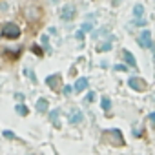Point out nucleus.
<instances>
[{
  "mask_svg": "<svg viewBox=\"0 0 155 155\" xmlns=\"http://www.w3.org/2000/svg\"><path fill=\"white\" fill-rule=\"evenodd\" d=\"M2 35H4L6 38H18V37H20V28H18L17 24L8 22V24L2 26Z\"/></svg>",
  "mask_w": 155,
  "mask_h": 155,
  "instance_id": "obj_1",
  "label": "nucleus"
},
{
  "mask_svg": "<svg viewBox=\"0 0 155 155\" xmlns=\"http://www.w3.org/2000/svg\"><path fill=\"white\" fill-rule=\"evenodd\" d=\"M139 44H140V48H150V49H155V46H153V42H151V33H150L148 29H142V31H140Z\"/></svg>",
  "mask_w": 155,
  "mask_h": 155,
  "instance_id": "obj_2",
  "label": "nucleus"
},
{
  "mask_svg": "<svg viewBox=\"0 0 155 155\" xmlns=\"http://www.w3.org/2000/svg\"><path fill=\"white\" fill-rule=\"evenodd\" d=\"M75 6H71V4H66L62 9H60V18L64 20V22H69V20H73L75 18Z\"/></svg>",
  "mask_w": 155,
  "mask_h": 155,
  "instance_id": "obj_3",
  "label": "nucleus"
},
{
  "mask_svg": "<svg viewBox=\"0 0 155 155\" xmlns=\"http://www.w3.org/2000/svg\"><path fill=\"white\" fill-rule=\"evenodd\" d=\"M128 86L133 91H144L146 90V82L142 79H139V77H130V79H128Z\"/></svg>",
  "mask_w": 155,
  "mask_h": 155,
  "instance_id": "obj_4",
  "label": "nucleus"
},
{
  "mask_svg": "<svg viewBox=\"0 0 155 155\" xmlns=\"http://www.w3.org/2000/svg\"><path fill=\"white\" fill-rule=\"evenodd\" d=\"M82 119H84V115H82V111H81L79 108L69 110V113H68V120H69L71 124H79V122H82Z\"/></svg>",
  "mask_w": 155,
  "mask_h": 155,
  "instance_id": "obj_5",
  "label": "nucleus"
},
{
  "mask_svg": "<svg viewBox=\"0 0 155 155\" xmlns=\"http://www.w3.org/2000/svg\"><path fill=\"white\" fill-rule=\"evenodd\" d=\"M86 88H88V79H86V77H81V79L75 82V86H73L75 93H77V91H84Z\"/></svg>",
  "mask_w": 155,
  "mask_h": 155,
  "instance_id": "obj_6",
  "label": "nucleus"
},
{
  "mask_svg": "<svg viewBox=\"0 0 155 155\" xmlns=\"http://www.w3.org/2000/svg\"><path fill=\"white\" fill-rule=\"evenodd\" d=\"M122 57H124V60H126V64H128V66L137 68V60H135V57H133L128 49H124V51H122Z\"/></svg>",
  "mask_w": 155,
  "mask_h": 155,
  "instance_id": "obj_7",
  "label": "nucleus"
},
{
  "mask_svg": "<svg viewBox=\"0 0 155 155\" xmlns=\"http://www.w3.org/2000/svg\"><path fill=\"white\" fill-rule=\"evenodd\" d=\"M58 79L60 77L58 75H49V77H46V84L51 88V90H57V84H58Z\"/></svg>",
  "mask_w": 155,
  "mask_h": 155,
  "instance_id": "obj_8",
  "label": "nucleus"
},
{
  "mask_svg": "<svg viewBox=\"0 0 155 155\" xmlns=\"http://www.w3.org/2000/svg\"><path fill=\"white\" fill-rule=\"evenodd\" d=\"M48 106H49L48 99H44V97H42V99H38V101H37V110H38L40 113H44V111L48 110Z\"/></svg>",
  "mask_w": 155,
  "mask_h": 155,
  "instance_id": "obj_9",
  "label": "nucleus"
},
{
  "mask_svg": "<svg viewBox=\"0 0 155 155\" xmlns=\"http://www.w3.org/2000/svg\"><path fill=\"white\" fill-rule=\"evenodd\" d=\"M58 115H60V110H53V111H49V120H51L53 126H57V128H58Z\"/></svg>",
  "mask_w": 155,
  "mask_h": 155,
  "instance_id": "obj_10",
  "label": "nucleus"
},
{
  "mask_svg": "<svg viewBox=\"0 0 155 155\" xmlns=\"http://www.w3.org/2000/svg\"><path fill=\"white\" fill-rule=\"evenodd\" d=\"M91 20H86L84 24H82V31H91L93 28H95V18L93 17H90Z\"/></svg>",
  "mask_w": 155,
  "mask_h": 155,
  "instance_id": "obj_11",
  "label": "nucleus"
},
{
  "mask_svg": "<svg viewBox=\"0 0 155 155\" xmlns=\"http://www.w3.org/2000/svg\"><path fill=\"white\" fill-rule=\"evenodd\" d=\"M17 113H18L20 117H26V115H28V106H26V104H17Z\"/></svg>",
  "mask_w": 155,
  "mask_h": 155,
  "instance_id": "obj_12",
  "label": "nucleus"
},
{
  "mask_svg": "<svg viewBox=\"0 0 155 155\" xmlns=\"http://www.w3.org/2000/svg\"><path fill=\"white\" fill-rule=\"evenodd\" d=\"M142 13H144V6H142V4H135L133 15H135V17H142Z\"/></svg>",
  "mask_w": 155,
  "mask_h": 155,
  "instance_id": "obj_13",
  "label": "nucleus"
},
{
  "mask_svg": "<svg viewBox=\"0 0 155 155\" xmlns=\"http://www.w3.org/2000/svg\"><path fill=\"white\" fill-rule=\"evenodd\" d=\"M101 104H102V110H104V111H110V108H111V101H110L108 97H102Z\"/></svg>",
  "mask_w": 155,
  "mask_h": 155,
  "instance_id": "obj_14",
  "label": "nucleus"
},
{
  "mask_svg": "<svg viewBox=\"0 0 155 155\" xmlns=\"http://www.w3.org/2000/svg\"><path fill=\"white\" fill-rule=\"evenodd\" d=\"M97 49H99V51H110V49H111V44H110V42H106V44H101Z\"/></svg>",
  "mask_w": 155,
  "mask_h": 155,
  "instance_id": "obj_15",
  "label": "nucleus"
},
{
  "mask_svg": "<svg viewBox=\"0 0 155 155\" xmlns=\"http://www.w3.org/2000/svg\"><path fill=\"white\" fill-rule=\"evenodd\" d=\"M2 135H4L6 139H15V137H17V135H15L13 131H9V130H4V131H2Z\"/></svg>",
  "mask_w": 155,
  "mask_h": 155,
  "instance_id": "obj_16",
  "label": "nucleus"
},
{
  "mask_svg": "<svg viewBox=\"0 0 155 155\" xmlns=\"http://www.w3.org/2000/svg\"><path fill=\"white\" fill-rule=\"evenodd\" d=\"M93 101H95V93H93V91H90V93L86 95V102H93Z\"/></svg>",
  "mask_w": 155,
  "mask_h": 155,
  "instance_id": "obj_17",
  "label": "nucleus"
},
{
  "mask_svg": "<svg viewBox=\"0 0 155 155\" xmlns=\"http://www.w3.org/2000/svg\"><path fill=\"white\" fill-rule=\"evenodd\" d=\"M135 24H137V26H146V20H144V18H140V17H137Z\"/></svg>",
  "mask_w": 155,
  "mask_h": 155,
  "instance_id": "obj_18",
  "label": "nucleus"
},
{
  "mask_svg": "<svg viewBox=\"0 0 155 155\" xmlns=\"http://www.w3.org/2000/svg\"><path fill=\"white\" fill-rule=\"evenodd\" d=\"M73 93V88L71 86H64V95H71Z\"/></svg>",
  "mask_w": 155,
  "mask_h": 155,
  "instance_id": "obj_19",
  "label": "nucleus"
},
{
  "mask_svg": "<svg viewBox=\"0 0 155 155\" xmlns=\"http://www.w3.org/2000/svg\"><path fill=\"white\" fill-rule=\"evenodd\" d=\"M42 44H44L46 48H49V40H48V37H46V35L42 37Z\"/></svg>",
  "mask_w": 155,
  "mask_h": 155,
  "instance_id": "obj_20",
  "label": "nucleus"
},
{
  "mask_svg": "<svg viewBox=\"0 0 155 155\" xmlns=\"http://www.w3.org/2000/svg\"><path fill=\"white\" fill-rule=\"evenodd\" d=\"M115 69H117V71H126V66H122V64H117V66H115Z\"/></svg>",
  "mask_w": 155,
  "mask_h": 155,
  "instance_id": "obj_21",
  "label": "nucleus"
},
{
  "mask_svg": "<svg viewBox=\"0 0 155 155\" xmlns=\"http://www.w3.org/2000/svg\"><path fill=\"white\" fill-rule=\"evenodd\" d=\"M33 51H35L37 55H42V51H40V46H33Z\"/></svg>",
  "mask_w": 155,
  "mask_h": 155,
  "instance_id": "obj_22",
  "label": "nucleus"
},
{
  "mask_svg": "<svg viewBox=\"0 0 155 155\" xmlns=\"http://www.w3.org/2000/svg\"><path fill=\"white\" fill-rule=\"evenodd\" d=\"M148 119H150L151 122H155V111H153V113H150V115H148Z\"/></svg>",
  "mask_w": 155,
  "mask_h": 155,
  "instance_id": "obj_23",
  "label": "nucleus"
},
{
  "mask_svg": "<svg viewBox=\"0 0 155 155\" xmlns=\"http://www.w3.org/2000/svg\"><path fill=\"white\" fill-rule=\"evenodd\" d=\"M133 135H135V137H140V130H139V128H137V130H133Z\"/></svg>",
  "mask_w": 155,
  "mask_h": 155,
  "instance_id": "obj_24",
  "label": "nucleus"
}]
</instances>
